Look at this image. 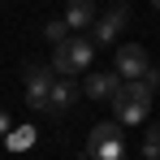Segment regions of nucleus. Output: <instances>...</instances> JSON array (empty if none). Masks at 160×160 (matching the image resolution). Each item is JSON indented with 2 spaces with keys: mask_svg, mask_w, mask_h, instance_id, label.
I'll return each mask as SVG.
<instances>
[{
  "mask_svg": "<svg viewBox=\"0 0 160 160\" xmlns=\"http://www.w3.org/2000/svg\"><path fill=\"white\" fill-rule=\"evenodd\" d=\"M152 112V91L147 82H121V91L112 95V121L121 126H143Z\"/></svg>",
  "mask_w": 160,
  "mask_h": 160,
  "instance_id": "nucleus-1",
  "label": "nucleus"
},
{
  "mask_svg": "<svg viewBox=\"0 0 160 160\" xmlns=\"http://www.w3.org/2000/svg\"><path fill=\"white\" fill-rule=\"evenodd\" d=\"M91 56H95V43H91L87 35H69L61 48H52V69H56V78H78L82 69L91 65Z\"/></svg>",
  "mask_w": 160,
  "mask_h": 160,
  "instance_id": "nucleus-2",
  "label": "nucleus"
},
{
  "mask_svg": "<svg viewBox=\"0 0 160 160\" xmlns=\"http://www.w3.org/2000/svg\"><path fill=\"white\" fill-rule=\"evenodd\" d=\"M87 160H126V138L121 121H100L87 134Z\"/></svg>",
  "mask_w": 160,
  "mask_h": 160,
  "instance_id": "nucleus-3",
  "label": "nucleus"
},
{
  "mask_svg": "<svg viewBox=\"0 0 160 160\" xmlns=\"http://www.w3.org/2000/svg\"><path fill=\"white\" fill-rule=\"evenodd\" d=\"M52 87H56V69L52 65H26V104L35 112H48Z\"/></svg>",
  "mask_w": 160,
  "mask_h": 160,
  "instance_id": "nucleus-4",
  "label": "nucleus"
},
{
  "mask_svg": "<svg viewBox=\"0 0 160 160\" xmlns=\"http://www.w3.org/2000/svg\"><path fill=\"white\" fill-rule=\"evenodd\" d=\"M126 22H130V4H126V0H117L108 13H100V18H95V26H91V43H95V48L117 43V35L126 30Z\"/></svg>",
  "mask_w": 160,
  "mask_h": 160,
  "instance_id": "nucleus-5",
  "label": "nucleus"
},
{
  "mask_svg": "<svg viewBox=\"0 0 160 160\" xmlns=\"http://www.w3.org/2000/svg\"><path fill=\"white\" fill-rule=\"evenodd\" d=\"M147 69H152V61H147L143 43H121L117 48V74H121V82H143Z\"/></svg>",
  "mask_w": 160,
  "mask_h": 160,
  "instance_id": "nucleus-6",
  "label": "nucleus"
},
{
  "mask_svg": "<svg viewBox=\"0 0 160 160\" xmlns=\"http://www.w3.org/2000/svg\"><path fill=\"white\" fill-rule=\"evenodd\" d=\"M78 95H82V82H74V78H56L52 100H48V117H65L69 108L78 104Z\"/></svg>",
  "mask_w": 160,
  "mask_h": 160,
  "instance_id": "nucleus-7",
  "label": "nucleus"
},
{
  "mask_svg": "<svg viewBox=\"0 0 160 160\" xmlns=\"http://www.w3.org/2000/svg\"><path fill=\"white\" fill-rule=\"evenodd\" d=\"M117 91H121V74H117V69H112V74H87V82H82V95L108 100V104H112Z\"/></svg>",
  "mask_w": 160,
  "mask_h": 160,
  "instance_id": "nucleus-8",
  "label": "nucleus"
},
{
  "mask_svg": "<svg viewBox=\"0 0 160 160\" xmlns=\"http://www.w3.org/2000/svg\"><path fill=\"white\" fill-rule=\"evenodd\" d=\"M95 18H100V9H95V0H69V4H65V22H69V30L95 26Z\"/></svg>",
  "mask_w": 160,
  "mask_h": 160,
  "instance_id": "nucleus-9",
  "label": "nucleus"
},
{
  "mask_svg": "<svg viewBox=\"0 0 160 160\" xmlns=\"http://www.w3.org/2000/svg\"><path fill=\"white\" fill-rule=\"evenodd\" d=\"M43 39H48L52 48H61V43L69 39V22H65V18H56V22H48V26H43Z\"/></svg>",
  "mask_w": 160,
  "mask_h": 160,
  "instance_id": "nucleus-10",
  "label": "nucleus"
},
{
  "mask_svg": "<svg viewBox=\"0 0 160 160\" xmlns=\"http://www.w3.org/2000/svg\"><path fill=\"white\" fill-rule=\"evenodd\" d=\"M143 160H160V126H147V134H143V152H138Z\"/></svg>",
  "mask_w": 160,
  "mask_h": 160,
  "instance_id": "nucleus-11",
  "label": "nucleus"
},
{
  "mask_svg": "<svg viewBox=\"0 0 160 160\" xmlns=\"http://www.w3.org/2000/svg\"><path fill=\"white\" fill-rule=\"evenodd\" d=\"M30 138H35V130H18V134H9V147L18 152V147H26Z\"/></svg>",
  "mask_w": 160,
  "mask_h": 160,
  "instance_id": "nucleus-12",
  "label": "nucleus"
},
{
  "mask_svg": "<svg viewBox=\"0 0 160 160\" xmlns=\"http://www.w3.org/2000/svg\"><path fill=\"white\" fill-rule=\"evenodd\" d=\"M143 82H147V91H152V95H156V91H160V69H156V65H152V69L143 74Z\"/></svg>",
  "mask_w": 160,
  "mask_h": 160,
  "instance_id": "nucleus-13",
  "label": "nucleus"
},
{
  "mask_svg": "<svg viewBox=\"0 0 160 160\" xmlns=\"http://www.w3.org/2000/svg\"><path fill=\"white\" fill-rule=\"evenodd\" d=\"M13 134V126H9V112H0V138H9Z\"/></svg>",
  "mask_w": 160,
  "mask_h": 160,
  "instance_id": "nucleus-14",
  "label": "nucleus"
},
{
  "mask_svg": "<svg viewBox=\"0 0 160 160\" xmlns=\"http://www.w3.org/2000/svg\"><path fill=\"white\" fill-rule=\"evenodd\" d=\"M152 9H156V13H160V0H152Z\"/></svg>",
  "mask_w": 160,
  "mask_h": 160,
  "instance_id": "nucleus-15",
  "label": "nucleus"
}]
</instances>
